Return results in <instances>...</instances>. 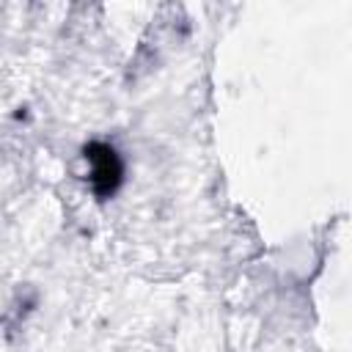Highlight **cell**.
Listing matches in <instances>:
<instances>
[{"mask_svg":"<svg viewBox=\"0 0 352 352\" xmlns=\"http://www.w3.org/2000/svg\"><path fill=\"white\" fill-rule=\"evenodd\" d=\"M85 154L91 160V179H94L96 192L99 195L113 192L118 179H121V165L116 160V151L107 148V146H91Z\"/></svg>","mask_w":352,"mask_h":352,"instance_id":"obj_1","label":"cell"}]
</instances>
